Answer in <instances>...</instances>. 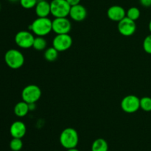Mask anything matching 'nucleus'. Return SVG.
Listing matches in <instances>:
<instances>
[{
    "instance_id": "obj_14",
    "label": "nucleus",
    "mask_w": 151,
    "mask_h": 151,
    "mask_svg": "<svg viewBox=\"0 0 151 151\" xmlns=\"http://www.w3.org/2000/svg\"><path fill=\"white\" fill-rule=\"evenodd\" d=\"M35 12L38 17H48L51 14L50 2L47 0H38L35 7Z\"/></svg>"
},
{
    "instance_id": "obj_6",
    "label": "nucleus",
    "mask_w": 151,
    "mask_h": 151,
    "mask_svg": "<svg viewBox=\"0 0 151 151\" xmlns=\"http://www.w3.org/2000/svg\"><path fill=\"white\" fill-rule=\"evenodd\" d=\"M35 36L31 31L21 30L16 34L14 41L17 46L22 49H28L32 47Z\"/></svg>"
},
{
    "instance_id": "obj_15",
    "label": "nucleus",
    "mask_w": 151,
    "mask_h": 151,
    "mask_svg": "<svg viewBox=\"0 0 151 151\" xmlns=\"http://www.w3.org/2000/svg\"><path fill=\"white\" fill-rule=\"evenodd\" d=\"M14 113L16 116L18 117H24L25 115H27V113L29 111V105H28L27 102L22 101V102H19L15 105L14 109Z\"/></svg>"
},
{
    "instance_id": "obj_16",
    "label": "nucleus",
    "mask_w": 151,
    "mask_h": 151,
    "mask_svg": "<svg viewBox=\"0 0 151 151\" xmlns=\"http://www.w3.org/2000/svg\"><path fill=\"white\" fill-rule=\"evenodd\" d=\"M91 150V151H108L109 144L104 139L99 138L93 142Z\"/></svg>"
},
{
    "instance_id": "obj_8",
    "label": "nucleus",
    "mask_w": 151,
    "mask_h": 151,
    "mask_svg": "<svg viewBox=\"0 0 151 151\" xmlns=\"http://www.w3.org/2000/svg\"><path fill=\"white\" fill-rule=\"evenodd\" d=\"M73 40L69 34H57L52 40V47L58 52L66 51L72 45Z\"/></svg>"
},
{
    "instance_id": "obj_18",
    "label": "nucleus",
    "mask_w": 151,
    "mask_h": 151,
    "mask_svg": "<svg viewBox=\"0 0 151 151\" xmlns=\"http://www.w3.org/2000/svg\"><path fill=\"white\" fill-rule=\"evenodd\" d=\"M47 46V41L45 39V38L43 36H36L35 37L34 39L33 44H32V47L35 50H38V51H41V50H46Z\"/></svg>"
},
{
    "instance_id": "obj_19",
    "label": "nucleus",
    "mask_w": 151,
    "mask_h": 151,
    "mask_svg": "<svg viewBox=\"0 0 151 151\" xmlns=\"http://www.w3.org/2000/svg\"><path fill=\"white\" fill-rule=\"evenodd\" d=\"M140 15H141L140 10L137 7H130L126 11V17L131 19V20L134 21V22H136L137 19H139Z\"/></svg>"
},
{
    "instance_id": "obj_29",
    "label": "nucleus",
    "mask_w": 151,
    "mask_h": 151,
    "mask_svg": "<svg viewBox=\"0 0 151 151\" xmlns=\"http://www.w3.org/2000/svg\"><path fill=\"white\" fill-rule=\"evenodd\" d=\"M0 10H1V4H0Z\"/></svg>"
},
{
    "instance_id": "obj_7",
    "label": "nucleus",
    "mask_w": 151,
    "mask_h": 151,
    "mask_svg": "<svg viewBox=\"0 0 151 151\" xmlns=\"http://www.w3.org/2000/svg\"><path fill=\"white\" fill-rule=\"evenodd\" d=\"M121 108L127 113H134L140 108V99L135 95H128L121 101Z\"/></svg>"
},
{
    "instance_id": "obj_28",
    "label": "nucleus",
    "mask_w": 151,
    "mask_h": 151,
    "mask_svg": "<svg viewBox=\"0 0 151 151\" xmlns=\"http://www.w3.org/2000/svg\"><path fill=\"white\" fill-rule=\"evenodd\" d=\"M10 2H16V1H19V0H9Z\"/></svg>"
},
{
    "instance_id": "obj_23",
    "label": "nucleus",
    "mask_w": 151,
    "mask_h": 151,
    "mask_svg": "<svg viewBox=\"0 0 151 151\" xmlns=\"http://www.w3.org/2000/svg\"><path fill=\"white\" fill-rule=\"evenodd\" d=\"M143 49L148 54H151V33L147 36L143 41Z\"/></svg>"
},
{
    "instance_id": "obj_4",
    "label": "nucleus",
    "mask_w": 151,
    "mask_h": 151,
    "mask_svg": "<svg viewBox=\"0 0 151 151\" xmlns=\"http://www.w3.org/2000/svg\"><path fill=\"white\" fill-rule=\"evenodd\" d=\"M41 90L35 84H29L24 87L22 92V101L27 104H35L41 97Z\"/></svg>"
},
{
    "instance_id": "obj_21",
    "label": "nucleus",
    "mask_w": 151,
    "mask_h": 151,
    "mask_svg": "<svg viewBox=\"0 0 151 151\" xmlns=\"http://www.w3.org/2000/svg\"><path fill=\"white\" fill-rule=\"evenodd\" d=\"M23 147V142L22 139L13 138L10 142V148L13 151H20Z\"/></svg>"
},
{
    "instance_id": "obj_11",
    "label": "nucleus",
    "mask_w": 151,
    "mask_h": 151,
    "mask_svg": "<svg viewBox=\"0 0 151 151\" xmlns=\"http://www.w3.org/2000/svg\"><path fill=\"white\" fill-rule=\"evenodd\" d=\"M107 16L110 20L119 22L126 17V11L122 6L112 5L108 9Z\"/></svg>"
},
{
    "instance_id": "obj_12",
    "label": "nucleus",
    "mask_w": 151,
    "mask_h": 151,
    "mask_svg": "<svg viewBox=\"0 0 151 151\" xmlns=\"http://www.w3.org/2000/svg\"><path fill=\"white\" fill-rule=\"evenodd\" d=\"M69 16L75 22H82L86 18L87 10L82 4H77L71 7Z\"/></svg>"
},
{
    "instance_id": "obj_2",
    "label": "nucleus",
    "mask_w": 151,
    "mask_h": 151,
    "mask_svg": "<svg viewBox=\"0 0 151 151\" xmlns=\"http://www.w3.org/2000/svg\"><path fill=\"white\" fill-rule=\"evenodd\" d=\"M59 141L63 147L66 150L76 147L79 142V136L75 129L67 127L62 130L59 137Z\"/></svg>"
},
{
    "instance_id": "obj_27",
    "label": "nucleus",
    "mask_w": 151,
    "mask_h": 151,
    "mask_svg": "<svg viewBox=\"0 0 151 151\" xmlns=\"http://www.w3.org/2000/svg\"><path fill=\"white\" fill-rule=\"evenodd\" d=\"M148 28H149V30H150V33H151V20L149 22V25H148Z\"/></svg>"
},
{
    "instance_id": "obj_5",
    "label": "nucleus",
    "mask_w": 151,
    "mask_h": 151,
    "mask_svg": "<svg viewBox=\"0 0 151 151\" xmlns=\"http://www.w3.org/2000/svg\"><path fill=\"white\" fill-rule=\"evenodd\" d=\"M51 14L55 18L67 17L69 15L71 6L66 0H52L50 2Z\"/></svg>"
},
{
    "instance_id": "obj_3",
    "label": "nucleus",
    "mask_w": 151,
    "mask_h": 151,
    "mask_svg": "<svg viewBox=\"0 0 151 151\" xmlns=\"http://www.w3.org/2000/svg\"><path fill=\"white\" fill-rule=\"evenodd\" d=\"M4 62L11 69H19L24 64V56L19 50L10 49L4 54Z\"/></svg>"
},
{
    "instance_id": "obj_25",
    "label": "nucleus",
    "mask_w": 151,
    "mask_h": 151,
    "mask_svg": "<svg viewBox=\"0 0 151 151\" xmlns=\"http://www.w3.org/2000/svg\"><path fill=\"white\" fill-rule=\"evenodd\" d=\"M66 1L69 3V4L71 7H72V6L79 4L80 2H81V0H66Z\"/></svg>"
},
{
    "instance_id": "obj_1",
    "label": "nucleus",
    "mask_w": 151,
    "mask_h": 151,
    "mask_svg": "<svg viewBox=\"0 0 151 151\" xmlns=\"http://www.w3.org/2000/svg\"><path fill=\"white\" fill-rule=\"evenodd\" d=\"M29 30L36 36H46L52 31V21L48 17H38L29 26Z\"/></svg>"
},
{
    "instance_id": "obj_17",
    "label": "nucleus",
    "mask_w": 151,
    "mask_h": 151,
    "mask_svg": "<svg viewBox=\"0 0 151 151\" xmlns=\"http://www.w3.org/2000/svg\"><path fill=\"white\" fill-rule=\"evenodd\" d=\"M58 53L59 52L55 47H48L44 51V57L48 62H54L58 57Z\"/></svg>"
},
{
    "instance_id": "obj_24",
    "label": "nucleus",
    "mask_w": 151,
    "mask_h": 151,
    "mask_svg": "<svg viewBox=\"0 0 151 151\" xmlns=\"http://www.w3.org/2000/svg\"><path fill=\"white\" fill-rule=\"evenodd\" d=\"M139 2L145 7H149L151 6V0H139Z\"/></svg>"
},
{
    "instance_id": "obj_22",
    "label": "nucleus",
    "mask_w": 151,
    "mask_h": 151,
    "mask_svg": "<svg viewBox=\"0 0 151 151\" xmlns=\"http://www.w3.org/2000/svg\"><path fill=\"white\" fill-rule=\"evenodd\" d=\"M38 0H19L21 6L24 9L35 8Z\"/></svg>"
},
{
    "instance_id": "obj_10",
    "label": "nucleus",
    "mask_w": 151,
    "mask_h": 151,
    "mask_svg": "<svg viewBox=\"0 0 151 151\" xmlns=\"http://www.w3.org/2000/svg\"><path fill=\"white\" fill-rule=\"evenodd\" d=\"M117 29L119 33L124 36H131L134 35L137 30V25L134 21L125 17L118 22Z\"/></svg>"
},
{
    "instance_id": "obj_9",
    "label": "nucleus",
    "mask_w": 151,
    "mask_h": 151,
    "mask_svg": "<svg viewBox=\"0 0 151 151\" xmlns=\"http://www.w3.org/2000/svg\"><path fill=\"white\" fill-rule=\"evenodd\" d=\"M72 23L67 17L55 18L52 20V31L57 34H69Z\"/></svg>"
},
{
    "instance_id": "obj_20",
    "label": "nucleus",
    "mask_w": 151,
    "mask_h": 151,
    "mask_svg": "<svg viewBox=\"0 0 151 151\" xmlns=\"http://www.w3.org/2000/svg\"><path fill=\"white\" fill-rule=\"evenodd\" d=\"M140 108L145 112L151 111V98L145 96L140 99Z\"/></svg>"
},
{
    "instance_id": "obj_26",
    "label": "nucleus",
    "mask_w": 151,
    "mask_h": 151,
    "mask_svg": "<svg viewBox=\"0 0 151 151\" xmlns=\"http://www.w3.org/2000/svg\"><path fill=\"white\" fill-rule=\"evenodd\" d=\"M66 151H80V150L78 149H77L76 147H74V148H71V149H68Z\"/></svg>"
},
{
    "instance_id": "obj_13",
    "label": "nucleus",
    "mask_w": 151,
    "mask_h": 151,
    "mask_svg": "<svg viewBox=\"0 0 151 151\" xmlns=\"http://www.w3.org/2000/svg\"><path fill=\"white\" fill-rule=\"evenodd\" d=\"M27 132L26 124L22 121H16L12 123L10 127V133L13 138L22 139Z\"/></svg>"
}]
</instances>
